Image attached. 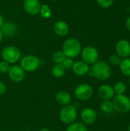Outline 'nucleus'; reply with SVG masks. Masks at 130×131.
Listing matches in <instances>:
<instances>
[{
	"mask_svg": "<svg viewBox=\"0 0 130 131\" xmlns=\"http://www.w3.org/2000/svg\"><path fill=\"white\" fill-rule=\"evenodd\" d=\"M87 74L99 81H107L112 75V68L107 61L98 60L90 67Z\"/></svg>",
	"mask_w": 130,
	"mask_h": 131,
	"instance_id": "obj_1",
	"label": "nucleus"
},
{
	"mask_svg": "<svg viewBox=\"0 0 130 131\" xmlns=\"http://www.w3.org/2000/svg\"><path fill=\"white\" fill-rule=\"evenodd\" d=\"M82 51L80 41L74 38L66 39L62 46V51L67 58H74L77 57Z\"/></svg>",
	"mask_w": 130,
	"mask_h": 131,
	"instance_id": "obj_2",
	"label": "nucleus"
},
{
	"mask_svg": "<svg viewBox=\"0 0 130 131\" xmlns=\"http://www.w3.org/2000/svg\"><path fill=\"white\" fill-rule=\"evenodd\" d=\"M114 110L120 114H126L130 111V98L126 94L115 95L112 99Z\"/></svg>",
	"mask_w": 130,
	"mask_h": 131,
	"instance_id": "obj_3",
	"label": "nucleus"
},
{
	"mask_svg": "<svg viewBox=\"0 0 130 131\" xmlns=\"http://www.w3.org/2000/svg\"><path fill=\"white\" fill-rule=\"evenodd\" d=\"M59 117L62 123L67 125L75 122L77 117V108L75 107V106L71 104L63 106V107L60 111Z\"/></svg>",
	"mask_w": 130,
	"mask_h": 131,
	"instance_id": "obj_4",
	"label": "nucleus"
},
{
	"mask_svg": "<svg viewBox=\"0 0 130 131\" xmlns=\"http://www.w3.org/2000/svg\"><path fill=\"white\" fill-rule=\"evenodd\" d=\"M2 58L8 64H15L20 60L21 51L15 46H7L2 51Z\"/></svg>",
	"mask_w": 130,
	"mask_h": 131,
	"instance_id": "obj_5",
	"label": "nucleus"
},
{
	"mask_svg": "<svg viewBox=\"0 0 130 131\" xmlns=\"http://www.w3.org/2000/svg\"><path fill=\"white\" fill-rule=\"evenodd\" d=\"M40 65V60L38 57L28 54L23 57L20 62V66L26 72H32L36 71Z\"/></svg>",
	"mask_w": 130,
	"mask_h": 131,
	"instance_id": "obj_6",
	"label": "nucleus"
},
{
	"mask_svg": "<svg viewBox=\"0 0 130 131\" xmlns=\"http://www.w3.org/2000/svg\"><path fill=\"white\" fill-rule=\"evenodd\" d=\"M80 54L82 61L89 65H92L93 64H94L96 61H98L99 58V52L97 49L93 46L85 47L82 49Z\"/></svg>",
	"mask_w": 130,
	"mask_h": 131,
	"instance_id": "obj_7",
	"label": "nucleus"
},
{
	"mask_svg": "<svg viewBox=\"0 0 130 131\" xmlns=\"http://www.w3.org/2000/svg\"><path fill=\"white\" fill-rule=\"evenodd\" d=\"M93 94V88L88 84H79L74 91L75 97L80 101H87L89 100Z\"/></svg>",
	"mask_w": 130,
	"mask_h": 131,
	"instance_id": "obj_8",
	"label": "nucleus"
},
{
	"mask_svg": "<svg viewBox=\"0 0 130 131\" xmlns=\"http://www.w3.org/2000/svg\"><path fill=\"white\" fill-rule=\"evenodd\" d=\"M116 54L122 59L130 57V42L126 39L119 40L115 46Z\"/></svg>",
	"mask_w": 130,
	"mask_h": 131,
	"instance_id": "obj_9",
	"label": "nucleus"
},
{
	"mask_svg": "<svg viewBox=\"0 0 130 131\" xmlns=\"http://www.w3.org/2000/svg\"><path fill=\"white\" fill-rule=\"evenodd\" d=\"M80 117L85 125H91L96 122L97 119V113L91 107H85L80 113Z\"/></svg>",
	"mask_w": 130,
	"mask_h": 131,
	"instance_id": "obj_10",
	"label": "nucleus"
},
{
	"mask_svg": "<svg viewBox=\"0 0 130 131\" xmlns=\"http://www.w3.org/2000/svg\"><path fill=\"white\" fill-rule=\"evenodd\" d=\"M0 30L3 36H6L8 38H12L18 34V26L16 23L11 21H5Z\"/></svg>",
	"mask_w": 130,
	"mask_h": 131,
	"instance_id": "obj_11",
	"label": "nucleus"
},
{
	"mask_svg": "<svg viewBox=\"0 0 130 131\" xmlns=\"http://www.w3.org/2000/svg\"><path fill=\"white\" fill-rule=\"evenodd\" d=\"M41 2L39 0H24L23 1V8L25 11L31 15H35L39 13L41 8Z\"/></svg>",
	"mask_w": 130,
	"mask_h": 131,
	"instance_id": "obj_12",
	"label": "nucleus"
},
{
	"mask_svg": "<svg viewBox=\"0 0 130 131\" xmlns=\"http://www.w3.org/2000/svg\"><path fill=\"white\" fill-rule=\"evenodd\" d=\"M25 71L19 65H13L10 68L8 74L9 78L15 83H18L23 81L25 78Z\"/></svg>",
	"mask_w": 130,
	"mask_h": 131,
	"instance_id": "obj_13",
	"label": "nucleus"
},
{
	"mask_svg": "<svg viewBox=\"0 0 130 131\" xmlns=\"http://www.w3.org/2000/svg\"><path fill=\"white\" fill-rule=\"evenodd\" d=\"M97 94L103 101L112 100L115 96L113 87L109 84H103L100 86L97 90Z\"/></svg>",
	"mask_w": 130,
	"mask_h": 131,
	"instance_id": "obj_14",
	"label": "nucleus"
},
{
	"mask_svg": "<svg viewBox=\"0 0 130 131\" xmlns=\"http://www.w3.org/2000/svg\"><path fill=\"white\" fill-rule=\"evenodd\" d=\"M71 69L75 75L84 76L88 74L90 71V65L83 61H77L74 63V65Z\"/></svg>",
	"mask_w": 130,
	"mask_h": 131,
	"instance_id": "obj_15",
	"label": "nucleus"
},
{
	"mask_svg": "<svg viewBox=\"0 0 130 131\" xmlns=\"http://www.w3.org/2000/svg\"><path fill=\"white\" fill-rule=\"evenodd\" d=\"M54 33L60 36V37H64L66 36L70 31L68 24L64 21H57L54 23L53 27Z\"/></svg>",
	"mask_w": 130,
	"mask_h": 131,
	"instance_id": "obj_16",
	"label": "nucleus"
},
{
	"mask_svg": "<svg viewBox=\"0 0 130 131\" xmlns=\"http://www.w3.org/2000/svg\"><path fill=\"white\" fill-rule=\"evenodd\" d=\"M55 99H56L57 103L61 106H66V105L70 104L72 100L70 93L65 91H61L57 92V94H56Z\"/></svg>",
	"mask_w": 130,
	"mask_h": 131,
	"instance_id": "obj_17",
	"label": "nucleus"
},
{
	"mask_svg": "<svg viewBox=\"0 0 130 131\" xmlns=\"http://www.w3.org/2000/svg\"><path fill=\"white\" fill-rule=\"evenodd\" d=\"M120 72L126 77H130V58H123L120 64Z\"/></svg>",
	"mask_w": 130,
	"mask_h": 131,
	"instance_id": "obj_18",
	"label": "nucleus"
},
{
	"mask_svg": "<svg viewBox=\"0 0 130 131\" xmlns=\"http://www.w3.org/2000/svg\"><path fill=\"white\" fill-rule=\"evenodd\" d=\"M66 69L62 64H55L51 70L52 75L56 78H62L65 74Z\"/></svg>",
	"mask_w": 130,
	"mask_h": 131,
	"instance_id": "obj_19",
	"label": "nucleus"
},
{
	"mask_svg": "<svg viewBox=\"0 0 130 131\" xmlns=\"http://www.w3.org/2000/svg\"><path fill=\"white\" fill-rule=\"evenodd\" d=\"M66 131H87V127L84 123L74 122L68 125Z\"/></svg>",
	"mask_w": 130,
	"mask_h": 131,
	"instance_id": "obj_20",
	"label": "nucleus"
},
{
	"mask_svg": "<svg viewBox=\"0 0 130 131\" xmlns=\"http://www.w3.org/2000/svg\"><path fill=\"white\" fill-rule=\"evenodd\" d=\"M115 95H119V94H125V93L127 91V87L126 84L123 82V81H117L114 86L113 87Z\"/></svg>",
	"mask_w": 130,
	"mask_h": 131,
	"instance_id": "obj_21",
	"label": "nucleus"
},
{
	"mask_svg": "<svg viewBox=\"0 0 130 131\" xmlns=\"http://www.w3.org/2000/svg\"><path fill=\"white\" fill-rule=\"evenodd\" d=\"M100 109L103 113H106V114L112 113L114 111L112 101L111 100L103 101L100 104Z\"/></svg>",
	"mask_w": 130,
	"mask_h": 131,
	"instance_id": "obj_22",
	"label": "nucleus"
},
{
	"mask_svg": "<svg viewBox=\"0 0 130 131\" xmlns=\"http://www.w3.org/2000/svg\"><path fill=\"white\" fill-rule=\"evenodd\" d=\"M39 13L43 18L48 19L51 16V8L48 4H43L41 5Z\"/></svg>",
	"mask_w": 130,
	"mask_h": 131,
	"instance_id": "obj_23",
	"label": "nucleus"
},
{
	"mask_svg": "<svg viewBox=\"0 0 130 131\" xmlns=\"http://www.w3.org/2000/svg\"><path fill=\"white\" fill-rule=\"evenodd\" d=\"M66 58L67 57L65 56V54H64V52L62 51H57L54 52L52 55L53 61L55 64H62Z\"/></svg>",
	"mask_w": 130,
	"mask_h": 131,
	"instance_id": "obj_24",
	"label": "nucleus"
},
{
	"mask_svg": "<svg viewBox=\"0 0 130 131\" xmlns=\"http://www.w3.org/2000/svg\"><path fill=\"white\" fill-rule=\"evenodd\" d=\"M122 60L123 59L118 54H113L109 58L110 64H112V65H113V66H120Z\"/></svg>",
	"mask_w": 130,
	"mask_h": 131,
	"instance_id": "obj_25",
	"label": "nucleus"
},
{
	"mask_svg": "<svg viewBox=\"0 0 130 131\" xmlns=\"http://www.w3.org/2000/svg\"><path fill=\"white\" fill-rule=\"evenodd\" d=\"M96 1L98 5L103 8H110L114 3V0H96Z\"/></svg>",
	"mask_w": 130,
	"mask_h": 131,
	"instance_id": "obj_26",
	"label": "nucleus"
},
{
	"mask_svg": "<svg viewBox=\"0 0 130 131\" xmlns=\"http://www.w3.org/2000/svg\"><path fill=\"white\" fill-rule=\"evenodd\" d=\"M10 68H11L10 64L7 63L5 61H0V72L1 73H3V74L8 73L9 69H10Z\"/></svg>",
	"mask_w": 130,
	"mask_h": 131,
	"instance_id": "obj_27",
	"label": "nucleus"
},
{
	"mask_svg": "<svg viewBox=\"0 0 130 131\" xmlns=\"http://www.w3.org/2000/svg\"><path fill=\"white\" fill-rule=\"evenodd\" d=\"M74 61L72 58H66L64 59V61H63L62 64L64 65V67L65 68V69H71L73 65H74Z\"/></svg>",
	"mask_w": 130,
	"mask_h": 131,
	"instance_id": "obj_28",
	"label": "nucleus"
},
{
	"mask_svg": "<svg viewBox=\"0 0 130 131\" xmlns=\"http://www.w3.org/2000/svg\"><path fill=\"white\" fill-rule=\"evenodd\" d=\"M5 91H6V85L3 82L0 81V96L4 94Z\"/></svg>",
	"mask_w": 130,
	"mask_h": 131,
	"instance_id": "obj_29",
	"label": "nucleus"
},
{
	"mask_svg": "<svg viewBox=\"0 0 130 131\" xmlns=\"http://www.w3.org/2000/svg\"><path fill=\"white\" fill-rule=\"evenodd\" d=\"M125 27L126 28L130 31V16H129L126 19V21H125Z\"/></svg>",
	"mask_w": 130,
	"mask_h": 131,
	"instance_id": "obj_30",
	"label": "nucleus"
},
{
	"mask_svg": "<svg viewBox=\"0 0 130 131\" xmlns=\"http://www.w3.org/2000/svg\"><path fill=\"white\" fill-rule=\"evenodd\" d=\"M4 22H5L4 18H3V16L0 14V28H2V26L3 25Z\"/></svg>",
	"mask_w": 130,
	"mask_h": 131,
	"instance_id": "obj_31",
	"label": "nucleus"
},
{
	"mask_svg": "<svg viewBox=\"0 0 130 131\" xmlns=\"http://www.w3.org/2000/svg\"><path fill=\"white\" fill-rule=\"evenodd\" d=\"M2 38H3V35H2V31L0 30V45H1V43L2 41Z\"/></svg>",
	"mask_w": 130,
	"mask_h": 131,
	"instance_id": "obj_32",
	"label": "nucleus"
},
{
	"mask_svg": "<svg viewBox=\"0 0 130 131\" xmlns=\"http://www.w3.org/2000/svg\"><path fill=\"white\" fill-rule=\"evenodd\" d=\"M39 131H51L49 129H48V128H42V129H41Z\"/></svg>",
	"mask_w": 130,
	"mask_h": 131,
	"instance_id": "obj_33",
	"label": "nucleus"
},
{
	"mask_svg": "<svg viewBox=\"0 0 130 131\" xmlns=\"http://www.w3.org/2000/svg\"><path fill=\"white\" fill-rule=\"evenodd\" d=\"M128 131H130V124L129 125V127H128Z\"/></svg>",
	"mask_w": 130,
	"mask_h": 131,
	"instance_id": "obj_34",
	"label": "nucleus"
},
{
	"mask_svg": "<svg viewBox=\"0 0 130 131\" xmlns=\"http://www.w3.org/2000/svg\"><path fill=\"white\" fill-rule=\"evenodd\" d=\"M129 84L130 85V77H129Z\"/></svg>",
	"mask_w": 130,
	"mask_h": 131,
	"instance_id": "obj_35",
	"label": "nucleus"
},
{
	"mask_svg": "<svg viewBox=\"0 0 130 131\" xmlns=\"http://www.w3.org/2000/svg\"><path fill=\"white\" fill-rule=\"evenodd\" d=\"M15 1H21V0H15Z\"/></svg>",
	"mask_w": 130,
	"mask_h": 131,
	"instance_id": "obj_36",
	"label": "nucleus"
},
{
	"mask_svg": "<svg viewBox=\"0 0 130 131\" xmlns=\"http://www.w3.org/2000/svg\"><path fill=\"white\" fill-rule=\"evenodd\" d=\"M28 131H31V130H28Z\"/></svg>",
	"mask_w": 130,
	"mask_h": 131,
	"instance_id": "obj_37",
	"label": "nucleus"
}]
</instances>
